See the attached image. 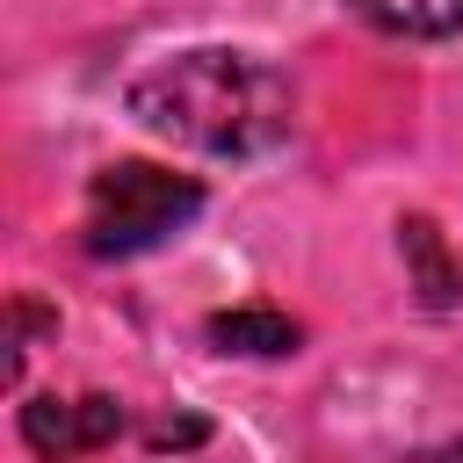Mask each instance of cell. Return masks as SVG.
I'll use <instances>...</instances> for the list:
<instances>
[{
	"instance_id": "obj_1",
	"label": "cell",
	"mask_w": 463,
	"mask_h": 463,
	"mask_svg": "<svg viewBox=\"0 0 463 463\" xmlns=\"http://www.w3.org/2000/svg\"><path fill=\"white\" fill-rule=\"evenodd\" d=\"M130 116L188 152L210 159H253L289 137L297 123V87L253 58V51H181L159 58L152 72L130 80Z\"/></svg>"
},
{
	"instance_id": "obj_2",
	"label": "cell",
	"mask_w": 463,
	"mask_h": 463,
	"mask_svg": "<svg viewBox=\"0 0 463 463\" xmlns=\"http://www.w3.org/2000/svg\"><path fill=\"white\" fill-rule=\"evenodd\" d=\"M203 210V181L152 166V159H116L94 174L87 188V253L94 260H130L145 246H159L166 232H181Z\"/></svg>"
},
{
	"instance_id": "obj_3",
	"label": "cell",
	"mask_w": 463,
	"mask_h": 463,
	"mask_svg": "<svg viewBox=\"0 0 463 463\" xmlns=\"http://www.w3.org/2000/svg\"><path fill=\"white\" fill-rule=\"evenodd\" d=\"M123 434V405L109 391H87V398H29L22 405V441L43 456V463H72V456H94Z\"/></svg>"
},
{
	"instance_id": "obj_4",
	"label": "cell",
	"mask_w": 463,
	"mask_h": 463,
	"mask_svg": "<svg viewBox=\"0 0 463 463\" xmlns=\"http://www.w3.org/2000/svg\"><path fill=\"white\" fill-rule=\"evenodd\" d=\"M398 253H405V282L420 289L427 311H456L463 304V268H456V253H449V239H441V224L427 210L398 217Z\"/></svg>"
},
{
	"instance_id": "obj_5",
	"label": "cell",
	"mask_w": 463,
	"mask_h": 463,
	"mask_svg": "<svg viewBox=\"0 0 463 463\" xmlns=\"http://www.w3.org/2000/svg\"><path fill=\"white\" fill-rule=\"evenodd\" d=\"M210 347H224V354H297V340H304V326L289 318V311H275V304H239V311H210Z\"/></svg>"
},
{
	"instance_id": "obj_6",
	"label": "cell",
	"mask_w": 463,
	"mask_h": 463,
	"mask_svg": "<svg viewBox=\"0 0 463 463\" xmlns=\"http://www.w3.org/2000/svg\"><path fill=\"white\" fill-rule=\"evenodd\" d=\"M347 7L383 36H456L463 29V0H347Z\"/></svg>"
},
{
	"instance_id": "obj_7",
	"label": "cell",
	"mask_w": 463,
	"mask_h": 463,
	"mask_svg": "<svg viewBox=\"0 0 463 463\" xmlns=\"http://www.w3.org/2000/svg\"><path fill=\"white\" fill-rule=\"evenodd\" d=\"M195 441H210V427H203V420H188V412H181V420H152V427H145V449H159V456H166V449H195Z\"/></svg>"
},
{
	"instance_id": "obj_8",
	"label": "cell",
	"mask_w": 463,
	"mask_h": 463,
	"mask_svg": "<svg viewBox=\"0 0 463 463\" xmlns=\"http://www.w3.org/2000/svg\"><path fill=\"white\" fill-rule=\"evenodd\" d=\"M398 463H463V441H441V449H412V456H398Z\"/></svg>"
}]
</instances>
